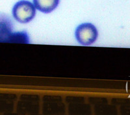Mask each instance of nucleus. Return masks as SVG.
Wrapping results in <instances>:
<instances>
[{
	"instance_id": "f257e3e1",
	"label": "nucleus",
	"mask_w": 130,
	"mask_h": 115,
	"mask_svg": "<svg viewBox=\"0 0 130 115\" xmlns=\"http://www.w3.org/2000/svg\"><path fill=\"white\" fill-rule=\"evenodd\" d=\"M12 13L17 22L21 24H27L35 18L36 8L33 3L28 0H20L14 4Z\"/></svg>"
},
{
	"instance_id": "7ed1b4c3",
	"label": "nucleus",
	"mask_w": 130,
	"mask_h": 115,
	"mask_svg": "<svg viewBox=\"0 0 130 115\" xmlns=\"http://www.w3.org/2000/svg\"><path fill=\"white\" fill-rule=\"evenodd\" d=\"M12 23L7 15L0 14V42H9L12 37Z\"/></svg>"
},
{
	"instance_id": "f03ea898",
	"label": "nucleus",
	"mask_w": 130,
	"mask_h": 115,
	"mask_svg": "<svg viewBox=\"0 0 130 115\" xmlns=\"http://www.w3.org/2000/svg\"><path fill=\"white\" fill-rule=\"evenodd\" d=\"M98 36L97 28L91 23H83L77 26L75 31L76 40L80 44L89 46L96 41Z\"/></svg>"
},
{
	"instance_id": "20e7f679",
	"label": "nucleus",
	"mask_w": 130,
	"mask_h": 115,
	"mask_svg": "<svg viewBox=\"0 0 130 115\" xmlns=\"http://www.w3.org/2000/svg\"><path fill=\"white\" fill-rule=\"evenodd\" d=\"M35 7L45 14L53 12L58 7L60 0H32Z\"/></svg>"
}]
</instances>
